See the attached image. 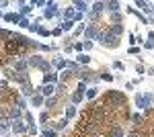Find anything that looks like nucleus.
Here are the masks:
<instances>
[{
	"instance_id": "nucleus-1",
	"label": "nucleus",
	"mask_w": 154,
	"mask_h": 137,
	"mask_svg": "<svg viewBox=\"0 0 154 137\" xmlns=\"http://www.w3.org/2000/svg\"><path fill=\"white\" fill-rule=\"evenodd\" d=\"M111 104H119V106H125V96L121 92L109 90L105 94V106H111Z\"/></svg>"
},
{
	"instance_id": "nucleus-2",
	"label": "nucleus",
	"mask_w": 154,
	"mask_h": 137,
	"mask_svg": "<svg viewBox=\"0 0 154 137\" xmlns=\"http://www.w3.org/2000/svg\"><path fill=\"white\" fill-rule=\"evenodd\" d=\"M4 51H6V53H8L11 57H14L17 53H23L25 49H21V45L17 43V39H14V35H12V39L4 41Z\"/></svg>"
},
{
	"instance_id": "nucleus-3",
	"label": "nucleus",
	"mask_w": 154,
	"mask_h": 137,
	"mask_svg": "<svg viewBox=\"0 0 154 137\" xmlns=\"http://www.w3.org/2000/svg\"><path fill=\"white\" fill-rule=\"evenodd\" d=\"M101 43L105 47H117L119 45V37H115L113 33H105L101 35Z\"/></svg>"
},
{
	"instance_id": "nucleus-4",
	"label": "nucleus",
	"mask_w": 154,
	"mask_h": 137,
	"mask_svg": "<svg viewBox=\"0 0 154 137\" xmlns=\"http://www.w3.org/2000/svg\"><path fill=\"white\" fill-rule=\"evenodd\" d=\"M121 31H123V27H121V25H113L109 33H113V35H115V37H119V35H121Z\"/></svg>"
},
{
	"instance_id": "nucleus-5",
	"label": "nucleus",
	"mask_w": 154,
	"mask_h": 137,
	"mask_svg": "<svg viewBox=\"0 0 154 137\" xmlns=\"http://www.w3.org/2000/svg\"><path fill=\"white\" fill-rule=\"evenodd\" d=\"M121 133H123L121 127H113V129H111V137H121Z\"/></svg>"
},
{
	"instance_id": "nucleus-6",
	"label": "nucleus",
	"mask_w": 154,
	"mask_h": 137,
	"mask_svg": "<svg viewBox=\"0 0 154 137\" xmlns=\"http://www.w3.org/2000/svg\"><path fill=\"white\" fill-rule=\"evenodd\" d=\"M41 92H43V94H54V86H51V84H45V86L41 88Z\"/></svg>"
},
{
	"instance_id": "nucleus-7",
	"label": "nucleus",
	"mask_w": 154,
	"mask_h": 137,
	"mask_svg": "<svg viewBox=\"0 0 154 137\" xmlns=\"http://www.w3.org/2000/svg\"><path fill=\"white\" fill-rule=\"evenodd\" d=\"M12 129H14V131H19V133H23V131H25V125H21V123L17 121V123L12 125Z\"/></svg>"
},
{
	"instance_id": "nucleus-8",
	"label": "nucleus",
	"mask_w": 154,
	"mask_h": 137,
	"mask_svg": "<svg viewBox=\"0 0 154 137\" xmlns=\"http://www.w3.org/2000/svg\"><path fill=\"white\" fill-rule=\"evenodd\" d=\"M105 6H109L111 10H119V2H109V4H105Z\"/></svg>"
},
{
	"instance_id": "nucleus-9",
	"label": "nucleus",
	"mask_w": 154,
	"mask_h": 137,
	"mask_svg": "<svg viewBox=\"0 0 154 137\" xmlns=\"http://www.w3.org/2000/svg\"><path fill=\"white\" fill-rule=\"evenodd\" d=\"M93 8H95V12H101L103 8H105V4H103V2H97V4L93 6Z\"/></svg>"
},
{
	"instance_id": "nucleus-10",
	"label": "nucleus",
	"mask_w": 154,
	"mask_h": 137,
	"mask_svg": "<svg viewBox=\"0 0 154 137\" xmlns=\"http://www.w3.org/2000/svg\"><path fill=\"white\" fill-rule=\"evenodd\" d=\"M78 61H80V64H88L91 57H88V55H78Z\"/></svg>"
},
{
	"instance_id": "nucleus-11",
	"label": "nucleus",
	"mask_w": 154,
	"mask_h": 137,
	"mask_svg": "<svg viewBox=\"0 0 154 137\" xmlns=\"http://www.w3.org/2000/svg\"><path fill=\"white\" fill-rule=\"evenodd\" d=\"M25 68H27V64H25V61H19V64H14V70H21V72H23Z\"/></svg>"
},
{
	"instance_id": "nucleus-12",
	"label": "nucleus",
	"mask_w": 154,
	"mask_h": 137,
	"mask_svg": "<svg viewBox=\"0 0 154 137\" xmlns=\"http://www.w3.org/2000/svg\"><path fill=\"white\" fill-rule=\"evenodd\" d=\"M54 104H56V96H54V98H48V100H45V106H54Z\"/></svg>"
},
{
	"instance_id": "nucleus-13",
	"label": "nucleus",
	"mask_w": 154,
	"mask_h": 137,
	"mask_svg": "<svg viewBox=\"0 0 154 137\" xmlns=\"http://www.w3.org/2000/svg\"><path fill=\"white\" fill-rule=\"evenodd\" d=\"M11 117H17V119H19V117H21V111H19V109H12V111H11Z\"/></svg>"
},
{
	"instance_id": "nucleus-14",
	"label": "nucleus",
	"mask_w": 154,
	"mask_h": 137,
	"mask_svg": "<svg viewBox=\"0 0 154 137\" xmlns=\"http://www.w3.org/2000/svg\"><path fill=\"white\" fill-rule=\"evenodd\" d=\"M95 27H91V29H86V35H88V37H95Z\"/></svg>"
},
{
	"instance_id": "nucleus-15",
	"label": "nucleus",
	"mask_w": 154,
	"mask_h": 137,
	"mask_svg": "<svg viewBox=\"0 0 154 137\" xmlns=\"http://www.w3.org/2000/svg\"><path fill=\"white\" fill-rule=\"evenodd\" d=\"M95 94H97V90H95V88H91V90L86 92V96H88V98H95Z\"/></svg>"
},
{
	"instance_id": "nucleus-16",
	"label": "nucleus",
	"mask_w": 154,
	"mask_h": 137,
	"mask_svg": "<svg viewBox=\"0 0 154 137\" xmlns=\"http://www.w3.org/2000/svg\"><path fill=\"white\" fill-rule=\"evenodd\" d=\"M103 80H107V82H111V80H113V76H111V74H103Z\"/></svg>"
},
{
	"instance_id": "nucleus-17",
	"label": "nucleus",
	"mask_w": 154,
	"mask_h": 137,
	"mask_svg": "<svg viewBox=\"0 0 154 137\" xmlns=\"http://www.w3.org/2000/svg\"><path fill=\"white\" fill-rule=\"evenodd\" d=\"M131 119H134V121H136V123H138V125H140V121H142V117H140V115H134V117H131Z\"/></svg>"
},
{
	"instance_id": "nucleus-18",
	"label": "nucleus",
	"mask_w": 154,
	"mask_h": 137,
	"mask_svg": "<svg viewBox=\"0 0 154 137\" xmlns=\"http://www.w3.org/2000/svg\"><path fill=\"white\" fill-rule=\"evenodd\" d=\"M76 113V111H74V106H70V109H68V111H66V115H68V117H72V115Z\"/></svg>"
},
{
	"instance_id": "nucleus-19",
	"label": "nucleus",
	"mask_w": 154,
	"mask_h": 137,
	"mask_svg": "<svg viewBox=\"0 0 154 137\" xmlns=\"http://www.w3.org/2000/svg\"><path fill=\"white\" fill-rule=\"evenodd\" d=\"M76 6H78L80 10H84V8H86V4H84V2H76Z\"/></svg>"
},
{
	"instance_id": "nucleus-20",
	"label": "nucleus",
	"mask_w": 154,
	"mask_h": 137,
	"mask_svg": "<svg viewBox=\"0 0 154 137\" xmlns=\"http://www.w3.org/2000/svg\"><path fill=\"white\" fill-rule=\"evenodd\" d=\"M0 106H2V100H0Z\"/></svg>"
}]
</instances>
